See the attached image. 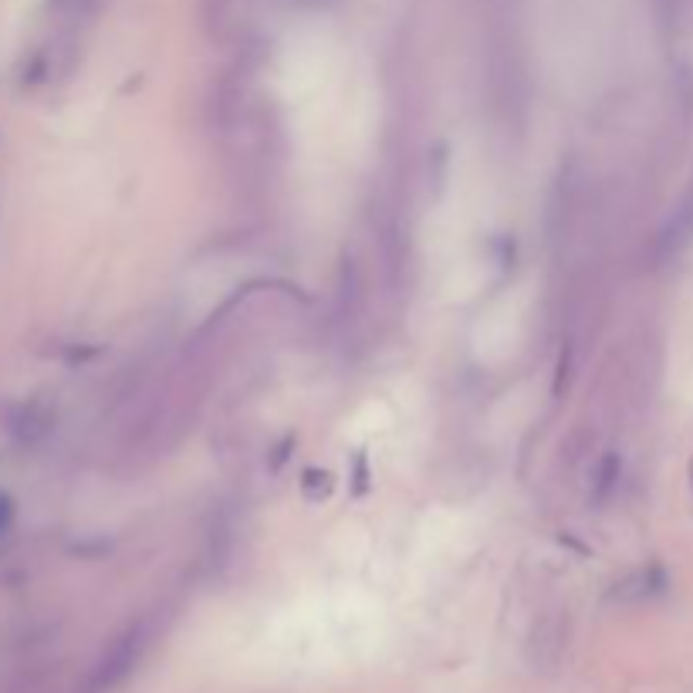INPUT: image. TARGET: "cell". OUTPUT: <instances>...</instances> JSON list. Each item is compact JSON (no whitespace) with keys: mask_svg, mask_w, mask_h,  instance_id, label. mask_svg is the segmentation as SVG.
I'll use <instances>...</instances> for the list:
<instances>
[{"mask_svg":"<svg viewBox=\"0 0 693 693\" xmlns=\"http://www.w3.org/2000/svg\"><path fill=\"white\" fill-rule=\"evenodd\" d=\"M146 639H149L146 626L126 629V633H122L109 646V650H105L102 663L95 666L92 680H88V690H92V693H109L112 687H119V683L126 680L132 670H136L139 656H142V650H146Z\"/></svg>","mask_w":693,"mask_h":693,"instance_id":"cell-1","label":"cell"},{"mask_svg":"<svg viewBox=\"0 0 693 693\" xmlns=\"http://www.w3.org/2000/svg\"><path fill=\"white\" fill-rule=\"evenodd\" d=\"M565 639H568V626L562 623H541L535 626V636L528 643V660L535 670H552V666L562 660L565 653Z\"/></svg>","mask_w":693,"mask_h":693,"instance_id":"cell-2","label":"cell"}]
</instances>
